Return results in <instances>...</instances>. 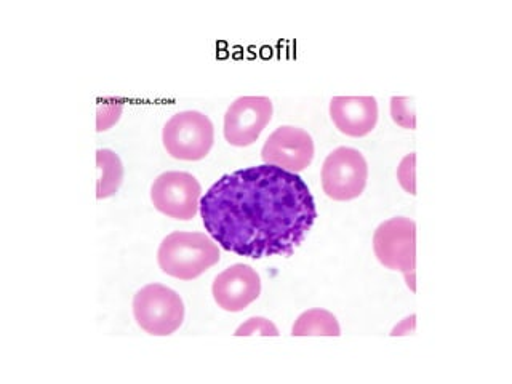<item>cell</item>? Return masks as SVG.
Masks as SVG:
<instances>
[{
  "label": "cell",
  "mask_w": 512,
  "mask_h": 384,
  "mask_svg": "<svg viewBox=\"0 0 512 384\" xmlns=\"http://www.w3.org/2000/svg\"><path fill=\"white\" fill-rule=\"evenodd\" d=\"M202 186L188 172H165L152 183L151 200L160 213L173 220L189 221L197 215Z\"/></svg>",
  "instance_id": "cell-7"
},
{
  "label": "cell",
  "mask_w": 512,
  "mask_h": 384,
  "mask_svg": "<svg viewBox=\"0 0 512 384\" xmlns=\"http://www.w3.org/2000/svg\"><path fill=\"white\" fill-rule=\"evenodd\" d=\"M218 261V244L204 232H172L162 240L157 252L160 269L180 280L196 279Z\"/></svg>",
  "instance_id": "cell-2"
},
{
  "label": "cell",
  "mask_w": 512,
  "mask_h": 384,
  "mask_svg": "<svg viewBox=\"0 0 512 384\" xmlns=\"http://www.w3.org/2000/svg\"><path fill=\"white\" fill-rule=\"evenodd\" d=\"M234 335L279 336L280 333L279 330H277L276 325L272 324L271 320L264 319V317H252V319H248L245 324L240 325Z\"/></svg>",
  "instance_id": "cell-16"
},
{
  "label": "cell",
  "mask_w": 512,
  "mask_h": 384,
  "mask_svg": "<svg viewBox=\"0 0 512 384\" xmlns=\"http://www.w3.org/2000/svg\"><path fill=\"white\" fill-rule=\"evenodd\" d=\"M272 119V101L266 96H240L224 116V138L232 146L245 148L260 138Z\"/></svg>",
  "instance_id": "cell-8"
},
{
  "label": "cell",
  "mask_w": 512,
  "mask_h": 384,
  "mask_svg": "<svg viewBox=\"0 0 512 384\" xmlns=\"http://www.w3.org/2000/svg\"><path fill=\"white\" fill-rule=\"evenodd\" d=\"M415 160L416 154H408L407 157H404V160L400 162L399 168H397V180H399L400 186L408 192V194H412V196H416V188H415Z\"/></svg>",
  "instance_id": "cell-17"
},
{
  "label": "cell",
  "mask_w": 512,
  "mask_h": 384,
  "mask_svg": "<svg viewBox=\"0 0 512 384\" xmlns=\"http://www.w3.org/2000/svg\"><path fill=\"white\" fill-rule=\"evenodd\" d=\"M391 116L392 120L400 127L415 130L416 117L415 106L410 98L405 96H392L391 98Z\"/></svg>",
  "instance_id": "cell-14"
},
{
  "label": "cell",
  "mask_w": 512,
  "mask_h": 384,
  "mask_svg": "<svg viewBox=\"0 0 512 384\" xmlns=\"http://www.w3.org/2000/svg\"><path fill=\"white\" fill-rule=\"evenodd\" d=\"M368 165L357 149L336 148L328 154L322 167V188L333 200H352L364 192Z\"/></svg>",
  "instance_id": "cell-6"
},
{
  "label": "cell",
  "mask_w": 512,
  "mask_h": 384,
  "mask_svg": "<svg viewBox=\"0 0 512 384\" xmlns=\"http://www.w3.org/2000/svg\"><path fill=\"white\" fill-rule=\"evenodd\" d=\"M264 164L276 165L288 172H303L314 159V141L303 128L284 125L269 135L261 149Z\"/></svg>",
  "instance_id": "cell-9"
},
{
  "label": "cell",
  "mask_w": 512,
  "mask_h": 384,
  "mask_svg": "<svg viewBox=\"0 0 512 384\" xmlns=\"http://www.w3.org/2000/svg\"><path fill=\"white\" fill-rule=\"evenodd\" d=\"M162 141L173 159L194 162L208 156L215 141V128L202 112H178L165 124Z\"/></svg>",
  "instance_id": "cell-5"
},
{
  "label": "cell",
  "mask_w": 512,
  "mask_h": 384,
  "mask_svg": "<svg viewBox=\"0 0 512 384\" xmlns=\"http://www.w3.org/2000/svg\"><path fill=\"white\" fill-rule=\"evenodd\" d=\"M199 207L216 244L253 260L292 255L317 218L306 181L269 164L221 176Z\"/></svg>",
  "instance_id": "cell-1"
},
{
  "label": "cell",
  "mask_w": 512,
  "mask_h": 384,
  "mask_svg": "<svg viewBox=\"0 0 512 384\" xmlns=\"http://www.w3.org/2000/svg\"><path fill=\"white\" fill-rule=\"evenodd\" d=\"M96 197L106 199L119 191L120 184L124 180V165L116 152L111 149H98L96 151Z\"/></svg>",
  "instance_id": "cell-12"
},
{
  "label": "cell",
  "mask_w": 512,
  "mask_h": 384,
  "mask_svg": "<svg viewBox=\"0 0 512 384\" xmlns=\"http://www.w3.org/2000/svg\"><path fill=\"white\" fill-rule=\"evenodd\" d=\"M213 298L223 311L240 312L258 300L261 279L248 264H232L216 276L212 287Z\"/></svg>",
  "instance_id": "cell-10"
},
{
  "label": "cell",
  "mask_w": 512,
  "mask_h": 384,
  "mask_svg": "<svg viewBox=\"0 0 512 384\" xmlns=\"http://www.w3.org/2000/svg\"><path fill=\"white\" fill-rule=\"evenodd\" d=\"M293 336H340L341 328L332 312L309 309L303 312L292 328Z\"/></svg>",
  "instance_id": "cell-13"
},
{
  "label": "cell",
  "mask_w": 512,
  "mask_h": 384,
  "mask_svg": "<svg viewBox=\"0 0 512 384\" xmlns=\"http://www.w3.org/2000/svg\"><path fill=\"white\" fill-rule=\"evenodd\" d=\"M122 106L124 104L120 103V100H116V98H106V100L100 101V106H98V132H103V130H108L111 125L116 124L117 120H119L120 112H122Z\"/></svg>",
  "instance_id": "cell-15"
},
{
  "label": "cell",
  "mask_w": 512,
  "mask_h": 384,
  "mask_svg": "<svg viewBox=\"0 0 512 384\" xmlns=\"http://www.w3.org/2000/svg\"><path fill=\"white\" fill-rule=\"evenodd\" d=\"M333 124L343 135L362 138L378 122V103L373 96H335L330 101Z\"/></svg>",
  "instance_id": "cell-11"
},
{
  "label": "cell",
  "mask_w": 512,
  "mask_h": 384,
  "mask_svg": "<svg viewBox=\"0 0 512 384\" xmlns=\"http://www.w3.org/2000/svg\"><path fill=\"white\" fill-rule=\"evenodd\" d=\"M133 316L136 324L149 335H172L183 324V300L172 288L149 284L133 298Z\"/></svg>",
  "instance_id": "cell-4"
},
{
  "label": "cell",
  "mask_w": 512,
  "mask_h": 384,
  "mask_svg": "<svg viewBox=\"0 0 512 384\" xmlns=\"http://www.w3.org/2000/svg\"><path fill=\"white\" fill-rule=\"evenodd\" d=\"M373 250L384 268L400 271L415 292L416 223L405 216L384 221L373 234Z\"/></svg>",
  "instance_id": "cell-3"
}]
</instances>
